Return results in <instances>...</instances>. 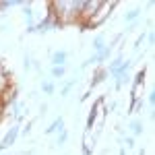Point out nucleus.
Here are the masks:
<instances>
[{
  "instance_id": "f257e3e1",
  "label": "nucleus",
  "mask_w": 155,
  "mask_h": 155,
  "mask_svg": "<svg viewBox=\"0 0 155 155\" xmlns=\"http://www.w3.org/2000/svg\"><path fill=\"white\" fill-rule=\"evenodd\" d=\"M114 6H116V2H101V4H99V8H97V12L89 19V21H87V25H89V27H99V25L107 19V15H110L107 11H112Z\"/></svg>"
},
{
  "instance_id": "f03ea898",
  "label": "nucleus",
  "mask_w": 155,
  "mask_h": 155,
  "mask_svg": "<svg viewBox=\"0 0 155 155\" xmlns=\"http://www.w3.org/2000/svg\"><path fill=\"white\" fill-rule=\"evenodd\" d=\"M128 68H130V62H128V60L124 62V60H122V56H118V58L110 64L107 74H112V77H120V74H126V72H128Z\"/></svg>"
},
{
  "instance_id": "7ed1b4c3",
  "label": "nucleus",
  "mask_w": 155,
  "mask_h": 155,
  "mask_svg": "<svg viewBox=\"0 0 155 155\" xmlns=\"http://www.w3.org/2000/svg\"><path fill=\"white\" fill-rule=\"evenodd\" d=\"M19 132H21V128H19V126H12L11 130L4 134V139L0 141V151H4V149H8L11 145H15L17 137H19Z\"/></svg>"
},
{
  "instance_id": "20e7f679",
  "label": "nucleus",
  "mask_w": 155,
  "mask_h": 155,
  "mask_svg": "<svg viewBox=\"0 0 155 155\" xmlns=\"http://www.w3.org/2000/svg\"><path fill=\"white\" fill-rule=\"evenodd\" d=\"M99 4H101L99 0H87V2H83V11H81V17L89 21V19H91V17H93V15L97 12Z\"/></svg>"
},
{
  "instance_id": "39448f33",
  "label": "nucleus",
  "mask_w": 155,
  "mask_h": 155,
  "mask_svg": "<svg viewBox=\"0 0 155 155\" xmlns=\"http://www.w3.org/2000/svg\"><path fill=\"white\" fill-rule=\"evenodd\" d=\"M66 58H68V52H64V50H58V52H54L52 54V66H64L66 64Z\"/></svg>"
},
{
  "instance_id": "423d86ee",
  "label": "nucleus",
  "mask_w": 155,
  "mask_h": 155,
  "mask_svg": "<svg viewBox=\"0 0 155 155\" xmlns=\"http://www.w3.org/2000/svg\"><path fill=\"white\" fill-rule=\"evenodd\" d=\"M58 130H64V118H62V116L56 118L48 128H46V134H54V132H58Z\"/></svg>"
},
{
  "instance_id": "0eeeda50",
  "label": "nucleus",
  "mask_w": 155,
  "mask_h": 155,
  "mask_svg": "<svg viewBox=\"0 0 155 155\" xmlns=\"http://www.w3.org/2000/svg\"><path fill=\"white\" fill-rule=\"evenodd\" d=\"M141 8H132V11H128L126 15H124V23H132V21H137L139 17H141Z\"/></svg>"
},
{
  "instance_id": "6e6552de",
  "label": "nucleus",
  "mask_w": 155,
  "mask_h": 155,
  "mask_svg": "<svg viewBox=\"0 0 155 155\" xmlns=\"http://www.w3.org/2000/svg\"><path fill=\"white\" fill-rule=\"evenodd\" d=\"M130 130H132V134H134V137L143 134V130H145L143 122H141V120H132V122H130Z\"/></svg>"
},
{
  "instance_id": "1a4fd4ad",
  "label": "nucleus",
  "mask_w": 155,
  "mask_h": 155,
  "mask_svg": "<svg viewBox=\"0 0 155 155\" xmlns=\"http://www.w3.org/2000/svg\"><path fill=\"white\" fill-rule=\"evenodd\" d=\"M106 74H107L106 68H97L95 74H93V79H91V85H93V87H95V85H99L101 81H104V77H106Z\"/></svg>"
},
{
  "instance_id": "9d476101",
  "label": "nucleus",
  "mask_w": 155,
  "mask_h": 155,
  "mask_svg": "<svg viewBox=\"0 0 155 155\" xmlns=\"http://www.w3.org/2000/svg\"><path fill=\"white\" fill-rule=\"evenodd\" d=\"M104 48H106V37L99 33V35H95V39H93V50H95V52H101Z\"/></svg>"
},
{
  "instance_id": "9b49d317",
  "label": "nucleus",
  "mask_w": 155,
  "mask_h": 155,
  "mask_svg": "<svg viewBox=\"0 0 155 155\" xmlns=\"http://www.w3.org/2000/svg\"><path fill=\"white\" fill-rule=\"evenodd\" d=\"M25 19H27L29 27H33V11H31V2L25 4Z\"/></svg>"
},
{
  "instance_id": "f8f14e48",
  "label": "nucleus",
  "mask_w": 155,
  "mask_h": 155,
  "mask_svg": "<svg viewBox=\"0 0 155 155\" xmlns=\"http://www.w3.org/2000/svg\"><path fill=\"white\" fill-rule=\"evenodd\" d=\"M95 118H97V107L93 106V110L89 112V118H87V130H91V128H93V122H95Z\"/></svg>"
},
{
  "instance_id": "ddd939ff",
  "label": "nucleus",
  "mask_w": 155,
  "mask_h": 155,
  "mask_svg": "<svg viewBox=\"0 0 155 155\" xmlns=\"http://www.w3.org/2000/svg\"><path fill=\"white\" fill-rule=\"evenodd\" d=\"M66 72V66H52V77L54 79H62Z\"/></svg>"
},
{
  "instance_id": "4468645a",
  "label": "nucleus",
  "mask_w": 155,
  "mask_h": 155,
  "mask_svg": "<svg viewBox=\"0 0 155 155\" xmlns=\"http://www.w3.org/2000/svg\"><path fill=\"white\" fill-rule=\"evenodd\" d=\"M143 81H145V68L137 72V77H134V89H139V87L143 85Z\"/></svg>"
},
{
  "instance_id": "2eb2a0df",
  "label": "nucleus",
  "mask_w": 155,
  "mask_h": 155,
  "mask_svg": "<svg viewBox=\"0 0 155 155\" xmlns=\"http://www.w3.org/2000/svg\"><path fill=\"white\" fill-rule=\"evenodd\" d=\"M54 89H56V87H54V83H52V81L41 83V91H44V93H48V95H52V93H54Z\"/></svg>"
},
{
  "instance_id": "dca6fc26",
  "label": "nucleus",
  "mask_w": 155,
  "mask_h": 155,
  "mask_svg": "<svg viewBox=\"0 0 155 155\" xmlns=\"http://www.w3.org/2000/svg\"><path fill=\"white\" fill-rule=\"evenodd\" d=\"M17 4H25V2H17V0H12V2H0V11H6V8L17 6Z\"/></svg>"
},
{
  "instance_id": "f3484780",
  "label": "nucleus",
  "mask_w": 155,
  "mask_h": 155,
  "mask_svg": "<svg viewBox=\"0 0 155 155\" xmlns=\"http://www.w3.org/2000/svg\"><path fill=\"white\" fill-rule=\"evenodd\" d=\"M68 141V132H66V128L64 130H60V137H58V145H64Z\"/></svg>"
},
{
  "instance_id": "a211bd4d",
  "label": "nucleus",
  "mask_w": 155,
  "mask_h": 155,
  "mask_svg": "<svg viewBox=\"0 0 155 155\" xmlns=\"http://www.w3.org/2000/svg\"><path fill=\"white\" fill-rule=\"evenodd\" d=\"M72 85H74V81H71L68 85H64V89H62V95H68V91L72 89Z\"/></svg>"
},
{
  "instance_id": "6ab92c4d",
  "label": "nucleus",
  "mask_w": 155,
  "mask_h": 155,
  "mask_svg": "<svg viewBox=\"0 0 155 155\" xmlns=\"http://www.w3.org/2000/svg\"><path fill=\"white\" fill-rule=\"evenodd\" d=\"M23 66H25V71H29V68H31V58H29V56H25Z\"/></svg>"
},
{
  "instance_id": "aec40b11",
  "label": "nucleus",
  "mask_w": 155,
  "mask_h": 155,
  "mask_svg": "<svg viewBox=\"0 0 155 155\" xmlns=\"http://www.w3.org/2000/svg\"><path fill=\"white\" fill-rule=\"evenodd\" d=\"M124 143H126V147H134V139H132V137H126Z\"/></svg>"
},
{
  "instance_id": "412c9836",
  "label": "nucleus",
  "mask_w": 155,
  "mask_h": 155,
  "mask_svg": "<svg viewBox=\"0 0 155 155\" xmlns=\"http://www.w3.org/2000/svg\"><path fill=\"white\" fill-rule=\"evenodd\" d=\"M149 104H151V106L155 104V91H149Z\"/></svg>"
},
{
  "instance_id": "4be33fe9",
  "label": "nucleus",
  "mask_w": 155,
  "mask_h": 155,
  "mask_svg": "<svg viewBox=\"0 0 155 155\" xmlns=\"http://www.w3.org/2000/svg\"><path fill=\"white\" fill-rule=\"evenodd\" d=\"M4 110H6V106H4V101H2V97H0V118H2V114H4Z\"/></svg>"
},
{
  "instance_id": "5701e85b",
  "label": "nucleus",
  "mask_w": 155,
  "mask_h": 155,
  "mask_svg": "<svg viewBox=\"0 0 155 155\" xmlns=\"http://www.w3.org/2000/svg\"><path fill=\"white\" fill-rule=\"evenodd\" d=\"M83 155H91V149H89V145L85 143V147H83Z\"/></svg>"
},
{
  "instance_id": "b1692460",
  "label": "nucleus",
  "mask_w": 155,
  "mask_h": 155,
  "mask_svg": "<svg viewBox=\"0 0 155 155\" xmlns=\"http://www.w3.org/2000/svg\"><path fill=\"white\" fill-rule=\"evenodd\" d=\"M4 29H6V27H4V25H0V33H2V31H4Z\"/></svg>"
}]
</instances>
